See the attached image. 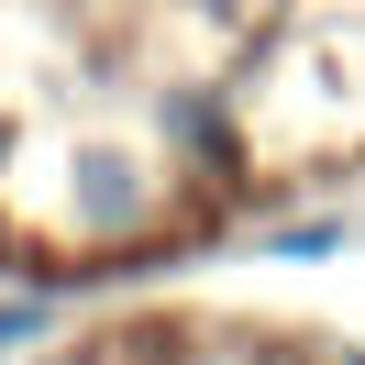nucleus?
<instances>
[{"label":"nucleus","mask_w":365,"mask_h":365,"mask_svg":"<svg viewBox=\"0 0 365 365\" xmlns=\"http://www.w3.org/2000/svg\"><path fill=\"white\" fill-rule=\"evenodd\" d=\"M0 343H34V310H0Z\"/></svg>","instance_id":"f257e3e1"}]
</instances>
